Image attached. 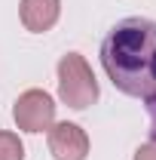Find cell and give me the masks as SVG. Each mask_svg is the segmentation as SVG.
I'll return each instance as SVG.
<instances>
[{"instance_id": "cell-1", "label": "cell", "mask_w": 156, "mask_h": 160, "mask_svg": "<svg viewBox=\"0 0 156 160\" xmlns=\"http://www.w3.org/2000/svg\"><path fill=\"white\" fill-rule=\"evenodd\" d=\"M101 65L119 92L156 96V22L141 16L117 22L101 43Z\"/></svg>"}, {"instance_id": "cell-2", "label": "cell", "mask_w": 156, "mask_h": 160, "mask_svg": "<svg viewBox=\"0 0 156 160\" xmlns=\"http://www.w3.org/2000/svg\"><path fill=\"white\" fill-rule=\"evenodd\" d=\"M58 96L71 108H89L98 99V83L89 65L83 62V56L77 52H67L58 62Z\"/></svg>"}, {"instance_id": "cell-3", "label": "cell", "mask_w": 156, "mask_h": 160, "mask_svg": "<svg viewBox=\"0 0 156 160\" xmlns=\"http://www.w3.org/2000/svg\"><path fill=\"white\" fill-rule=\"evenodd\" d=\"M12 114H16V123H19L25 132H43L55 120V102H52L49 92H43V89H28V92L19 96Z\"/></svg>"}, {"instance_id": "cell-4", "label": "cell", "mask_w": 156, "mask_h": 160, "mask_svg": "<svg viewBox=\"0 0 156 160\" xmlns=\"http://www.w3.org/2000/svg\"><path fill=\"white\" fill-rule=\"evenodd\" d=\"M49 151L55 160H86L89 139L77 123H55L49 126Z\"/></svg>"}, {"instance_id": "cell-5", "label": "cell", "mask_w": 156, "mask_h": 160, "mask_svg": "<svg viewBox=\"0 0 156 160\" xmlns=\"http://www.w3.org/2000/svg\"><path fill=\"white\" fill-rule=\"evenodd\" d=\"M58 0H21V22L28 31L43 34L58 22Z\"/></svg>"}, {"instance_id": "cell-6", "label": "cell", "mask_w": 156, "mask_h": 160, "mask_svg": "<svg viewBox=\"0 0 156 160\" xmlns=\"http://www.w3.org/2000/svg\"><path fill=\"white\" fill-rule=\"evenodd\" d=\"M0 160H25V145L16 132H0Z\"/></svg>"}, {"instance_id": "cell-7", "label": "cell", "mask_w": 156, "mask_h": 160, "mask_svg": "<svg viewBox=\"0 0 156 160\" xmlns=\"http://www.w3.org/2000/svg\"><path fill=\"white\" fill-rule=\"evenodd\" d=\"M147 102V114H150V142H156V96H150Z\"/></svg>"}, {"instance_id": "cell-8", "label": "cell", "mask_w": 156, "mask_h": 160, "mask_svg": "<svg viewBox=\"0 0 156 160\" xmlns=\"http://www.w3.org/2000/svg\"><path fill=\"white\" fill-rule=\"evenodd\" d=\"M135 160H156V142H150V145H144V148H138Z\"/></svg>"}]
</instances>
